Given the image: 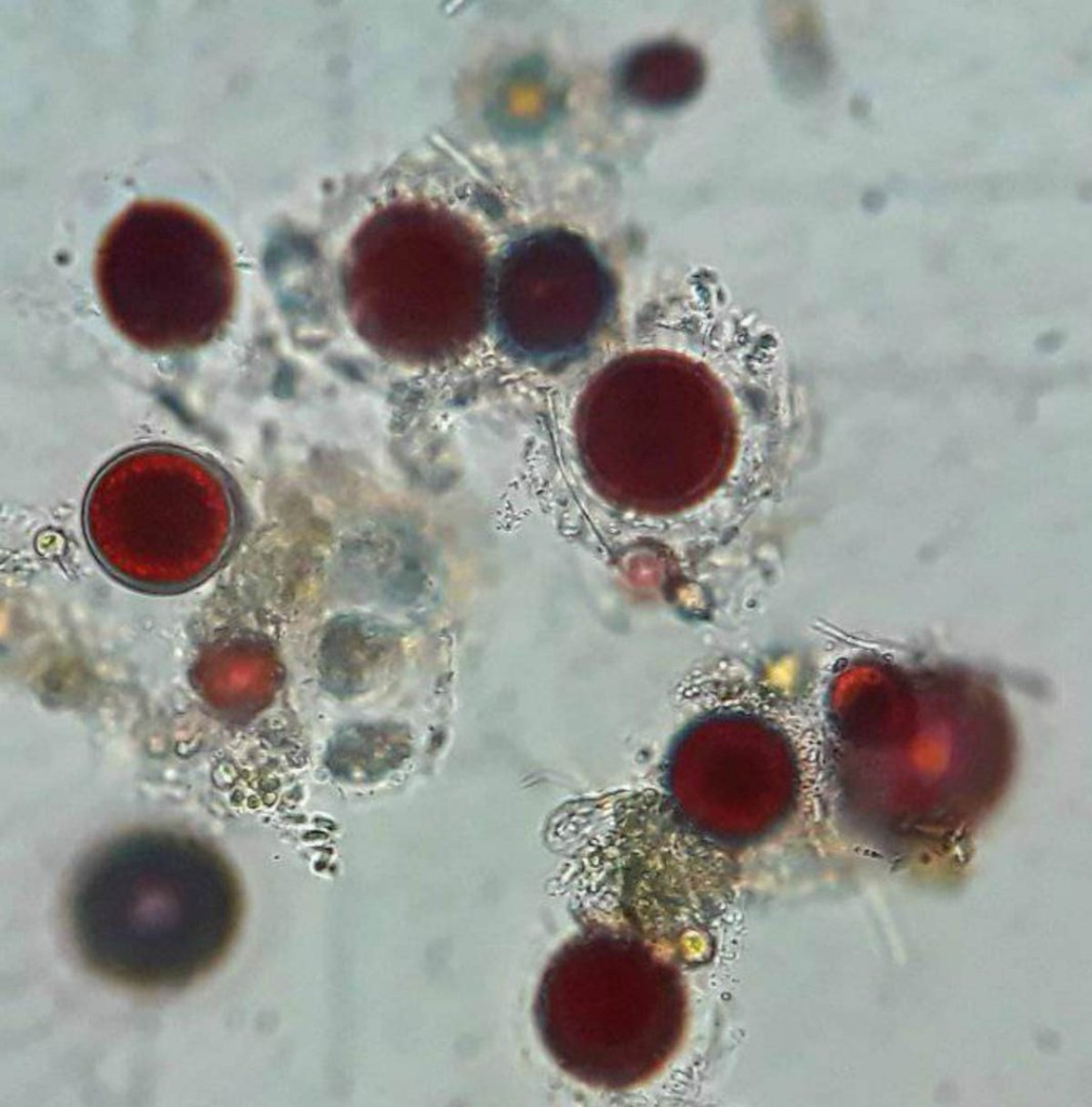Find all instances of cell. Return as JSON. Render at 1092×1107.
Here are the masks:
<instances>
[{
  "instance_id": "6da1fadb",
  "label": "cell",
  "mask_w": 1092,
  "mask_h": 1107,
  "mask_svg": "<svg viewBox=\"0 0 1092 1107\" xmlns=\"http://www.w3.org/2000/svg\"><path fill=\"white\" fill-rule=\"evenodd\" d=\"M66 910L74 947L92 972L134 989L172 990L225 957L242 901L216 856L189 845L136 844L86 864Z\"/></svg>"
},
{
  "instance_id": "7a4b0ae2",
  "label": "cell",
  "mask_w": 1092,
  "mask_h": 1107,
  "mask_svg": "<svg viewBox=\"0 0 1092 1107\" xmlns=\"http://www.w3.org/2000/svg\"><path fill=\"white\" fill-rule=\"evenodd\" d=\"M95 281L110 323L151 352L203 346L229 307L222 237L205 216L171 200H136L112 219L96 251Z\"/></svg>"
},
{
  "instance_id": "3957f363",
  "label": "cell",
  "mask_w": 1092,
  "mask_h": 1107,
  "mask_svg": "<svg viewBox=\"0 0 1092 1107\" xmlns=\"http://www.w3.org/2000/svg\"><path fill=\"white\" fill-rule=\"evenodd\" d=\"M706 78L703 56L688 43L663 40L631 53L621 68L625 93L637 104L667 110L690 103Z\"/></svg>"
}]
</instances>
